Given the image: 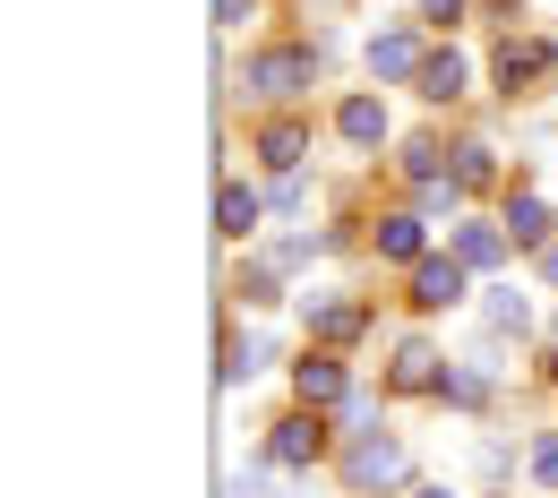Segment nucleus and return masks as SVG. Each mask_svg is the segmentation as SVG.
Listing matches in <instances>:
<instances>
[{"label": "nucleus", "instance_id": "9b49d317", "mask_svg": "<svg viewBox=\"0 0 558 498\" xmlns=\"http://www.w3.org/2000/svg\"><path fill=\"white\" fill-rule=\"evenodd\" d=\"M267 456H276V464H310V456H318V422H310V413H301V422H283Z\"/></svg>", "mask_w": 558, "mask_h": 498}, {"label": "nucleus", "instance_id": "f3484780", "mask_svg": "<svg viewBox=\"0 0 558 498\" xmlns=\"http://www.w3.org/2000/svg\"><path fill=\"white\" fill-rule=\"evenodd\" d=\"M524 318H533L524 292H489V327H498V336H524Z\"/></svg>", "mask_w": 558, "mask_h": 498}, {"label": "nucleus", "instance_id": "5701e85b", "mask_svg": "<svg viewBox=\"0 0 558 498\" xmlns=\"http://www.w3.org/2000/svg\"><path fill=\"white\" fill-rule=\"evenodd\" d=\"M550 284H558V250H550Z\"/></svg>", "mask_w": 558, "mask_h": 498}, {"label": "nucleus", "instance_id": "0eeeda50", "mask_svg": "<svg viewBox=\"0 0 558 498\" xmlns=\"http://www.w3.org/2000/svg\"><path fill=\"white\" fill-rule=\"evenodd\" d=\"M396 387H404V396L447 387V378H438V353H429V344H404V353H396Z\"/></svg>", "mask_w": 558, "mask_h": 498}, {"label": "nucleus", "instance_id": "dca6fc26", "mask_svg": "<svg viewBox=\"0 0 558 498\" xmlns=\"http://www.w3.org/2000/svg\"><path fill=\"white\" fill-rule=\"evenodd\" d=\"M310 327L344 344V336H361V309H352V301H318V309H310Z\"/></svg>", "mask_w": 558, "mask_h": 498}, {"label": "nucleus", "instance_id": "b1692460", "mask_svg": "<svg viewBox=\"0 0 558 498\" xmlns=\"http://www.w3.org/2000/svg\"><path fill=\"white\" fill-rule=\"evenodd\" d=\"M421 498H447V490H421Z\"/></svg>", "mask_w": 558, "mask_h": 498}, {"label": "nucleus", "instance_id": "4468645a", "mask_svg": "<svg viewBox=\"0 0 558 498\" xmlns=\"http://www.w3.org/2000/svg\"><path fill=\"white\" fill-rule=\"evenodd\" d=\"M215 215H223V232H232V241H241V232H258V190H241V181H232Z\"/></svg>", "mask_w": 558, "mask_h": 498}, {"label": "nucleus", "instance_id": "2eb2a0df", "mask_svg": "<svg viewBox=\"0 0 558 498\" xmlns=\"http://www.w3.org/2000/svg\"><path fill=\"white\" fill-rule=\"evenodd\" d=\"M378 250L387 258H421V215H387L378 223Z\"/></svg>", "mask_w": 558, "mask_h": 498}, {"label": "nucleus", "instance_id": "aec40b11", "mask_svg": "<svg viewBox=\"0 0 558 498\" xmlns=\"http://www.w3.org/2000/svg\"><path fill=\"white\" fill-rule=\"evenodd\" d=\"M533 473H542V482H550V490H558V429H550V438H542V447H533Z\"/></svg>", "mask_w": 558, "mask_h": 498}, {"label": "nucleus", "instance_id": "20e7f679", "mask_svg": "<svg viewBox=\"0 0 558 498\" xmlns=\"http://www.w3.org/2000/svg\"><path fill=\"white\" fill-rule=\"evenodd\" d=\"M542 70H550V44H533V35H524V44H515V35L498 44V77H507V95H515V86H542Z\"/></svg>", "mask_w": 558, "mask_h": 498}, {"label": "nucleus", "instance_id": "f03ea898", "mask_svg": "<svg viewBox=\"0 0 558 498\" xmlns=\"http://www.w3.org/2000/svg\"><path fill=\"white\" fill-rule=\"evenodd\" d=\"M413 301L421 309H456V301H464V258H421L413 267Z\"/></svg>", "mask_w": 558, "mask_h": 498}, {"label": "nucleus", "instance_id": "423d86ee", "mask_svg": "<svg viewBox=\"0 0 558 498\" xmlns=\"http://www.w3.org/2000/svg\"><path fill=\"white\" fill-rule=\"evenodd\" d=\"M292 387H301V404H344V369L336 361H301Z\"/></svg>", "mask_w": 558, "mask_h": 498}, {"label": "nucleus", "instance_id": "1a4fd4ad", "mask_svg": "<svg viewBox=\"0 0 558 498\" xmlns=\"http://www.w3.org/2000/svg\"><path fill=\"white\" fill-rule=\"evenodd\" d=\"M336 130H344L352 146H378V138H387V112H378V104H369V95H352L344 112H336Z\"/></svg>", "mask_w": 558, "mask_h": 498}, {"label": "nucleus", "instance_id": "6e6552de", "mask_svg": "<svg viewBox=\"0 0 558 498\" xmlns=\"http://www.w3.org/2000/svg\"><path fill=\"white\" fill-rule=\"evenodd\" d=\"M456 258H464V267H498V258H507V232H498V223H464V232H456Z\"/></svg>", "mask_w": 558, "mask_h": 498}, {"label": "nucleus", "instance_id": "4be33fe9", "mask_svg": "<svg viewBox=\"0 0 558 498\" xmlns=\"http://www.w3.org/2000/svg\"><path fill=\"white\" fill-rule=\"evenodd\" d=\"M456 9H464V0H421V17H438V26H447Z\"/></svg>", "mask_w": 558, "mask_h": 498}, {"label": "nucleus", "instance_id": "412c9836", "mask_svg": "<svg viewBox=\"0 0 558 498\" xmlns=\"http://www.w3.org/2000/svg\"><path fill=\"white\" fill-rule=\"evenodd\" d=\"M215 17H223V26H241V17H250V0H215Z\"/></svg>", "mask_w": 558, "mask_h": 498}, {"label": "nucleus", "instance_id": "39448f33", "mask_svg": "<svg viewBox=\"0 0 558 498\" xmlns=\"http://www.w3.org/2000/svg\"><path fill=\"white\" fill-rule=\"evenodd\" d=\"M421 61H429V52H421L413 35H369V70L378 77H421Z\"/></svg>", "mask_w": 558, "mask_h": 498}, {"label": "nucleus", "instance_id": "a211bd4d", "mask_svg": "<svg viewBox=\"0 0 558 498\" xmlns=\"http://www.w3.org/2000/svg\"><path fill=\"white\" fill-rule=\"evenodd\" d=\"M301 155H310V138H301V130H292V121H283V130H267V163H283V172H292V163H301Z\"/></svg>", "mask_w": 558, "mask_h": 498}, {"label": "nucleus", "instance_id": "6ab92c4d", "mask_svg": "<svg viewBox=\"0 0 558 498\" xmlns=\"http://www.w3.org/2000/svg\"><path fill=\"white\" fill-rule=\"evenodd\" d=\"M489 181V146H464V163H456V190H482Z\"/></svg>", "mask_w": 558, "mask_h": 498}, {"label": "nucleus", "instance_id": "f8f14e48", "mask_svg": "<svg viewBox=\"0 0 558 498\" xmlns=\"http://www.w3.org/2000/svg\"><path fill=\"white\" fill-rule=\"evenodd\" d=\"M507 241H524V250L550 241V207H542V198H515V207H507Z\"/></svg>", "mask_w": 558, "mask_h": 498}, {"label": "nucleus", "instance_id": "f257e3e1", "mask_svg": "<svg viewBox=\"0 0 558 498\" xmlns=\"http://www.w3.org/2000/svg\"><path fill=\"white\" fill-rule=\"evenodd\" d=\"M344 473H352V490H387V482H404V447L378 438V429H361L352 456H344Z\"/></svg>", "mask_w": 558, "mask_h": 498}, {"label": "nucleus", "instance_id": "9d476101", "mask_svg": "<svg viewBox=\"0 0 558 498\" xmlns=\"http://www.w3.org/2000/svg\"><path fill=\"white\" fill-rule=\"evenodd\" d=\"M421 95H429V104L464 95V61H456V52H429V61H421Z\"/></svg>", "mask_w": 558, "mask_h": 498}, {"label": "nucleus", "instance_id": "7ed1b4c3", "mask_svg": "<svg viewBox=\"0 0 558 498\" xmlns=\"http://www.w3.org/2000/svg\"><path fill=\"white\" fill-rule=\"evenodd\" d=\"M250 86H258V95H301V86H310V52H292V44H283V52H258V61H250Z\"/></svg>", "mask_w": 558, "mask_h": 498}, {"label": "nucleus", "instance_id": "ddd939ff", "mask_svg": "<svg viewBox=\"0 0 558 498\" xmlns=\"http://www.w3.org/2000/svg\"><path fill=\"white\" fill-rule=\"evenodd\" d=\"M258 369H267V344H258V336H232V344H223V387H241V378H258Z\"/></svg>", "mask_w": 558, "mask_h": 498}]
</instances>
